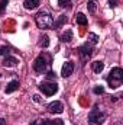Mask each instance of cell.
<instances>
[{"label": "cell", "instance_id": "6da1fadb", "mask_svg": "<svg viewBox=\"0 0 123 125\" xmlns=\"http://www.w3.org/2000/svg\"><path fill=\"white\" fill-rule=\"evenodd\" d=\"M35 23L39 29H51L52 25H54V19L49 13L46 12H39L36 16H35Z\"/></svg>", "mask_w": 123, "mask_h": 125}, {"label": "cell", "instance_id": "7a4b0ae2", "mask_svg": "<svg viewBox=\"0 0 123 125\" xmlns=\"http://www.w3.org/2000/svg\"><path fill=\"white\" fill-rule=\"evenodd\" d=\"M123 82V70L120 67H114L112 68V71L109 73L107 77V83L110 86V89H117Z\"/></svg>", "mask_w": 123, "mask_h": 125}, {"label": "cell", "instance_id": "3957f363", "mask_svg": "<svg viewBox=\"0 0 123 125\" xmlns=\"http://www.w3.org/2000/svg\"><path fill=\"white\" fill-rule=\"evenodd\" d=\"M49 64H51V55H48V54H39L35 58V61H33V70L36 73L42 74V73L46 71V68H48Z\"/></svg>", "mask_w": 123, "mask_h": 125}, {"label": "cell", "instance_id": "277c9868", "mask_svg": "<svg viewBox=\"0 0 123 125\" xmlns=\"http://www.w3.org/2000/svg\"><path fill=\"white\" fill-rule=\"evenodd\" d=\"M106 121V114L101 112L97 106H94L88 114V125H101Z\"/></svg>", "mask_w": 123, "mask_h": 125}, {"label": "cell", "instance_id": "5b68a950", "mask_svg": "<svg viewBox=\"0 0 123 125\" xmlns=\"http://www.w3.org/2000/svg\"><path fill=\"white\" fill-rule=\"evenodd\" d=\"M38 87H39V90L45 94V96H54V94L58 92V84L54 83V82H44Z\"/></svg>", "mask_w": 123, "mask_h": 125}, {"label": "cell", "instance_id": "8992f818", "mask_svg": "<svg viewBox=\"0 0 123 125\" xmlns=\"http://www.w3.org/2000/svg\"><path fill=\"white\" fill-rule=\"evenodd\" d=\"M78 54H80V58H81L83 61H87L93 54V44H90V42L83 44V45L78 48Z\"/></svg>", "mask_w": 123, "mask_h": 125}, {"label": "cell", "instance_id": "52a82bcc", "mask_svg": "<svg viewBox=\"0 0 123 125\" xmlns=\"http://www.w3.org/2000/svg\"><path fill=\"white\" fill-rule=\"evenodd\" d=\"M46 111H48L49 114H62V111H64V105H62L60 100L51 102V103L46 106Z\"/></svg>", "mask_w": 123, "mask_h": 125}, {"label": "cell", "instance_id": "ba28073f", "mask_svg": "<svg viewBox=\"0 0 123 125\" xmlns=\"http://www.w3.org/2000/svg\"><path fill=\"white\" fill-rule=\"evenodd\" d=\"M74 71V62L72 61H67L64 65H62V70H61V76L62 77H70Z\"/></svg>", "mask_w": 123, "mask_h": 125}, {"label": "cell", "instance_id": "9c48e42d", "mask_svg": "<svg viewBox=\"0 0 123 125\" xmlns=\"http://www.w3.org/2000/svg\"><path fill=\"white\" fill-rule=\"evenodd\" d=\"M19 86H20V83H19V80H12L7 86H6V89H4V93H13V92H16L18 89H19Z\"/></svg>", "mask_w": 123, "mask_h": 125}, {"label": "cell", "instance_id": "30bf717a", "mask_svg": "<svg viewBox=\"0 0 123 125\" xmlns=\"http://www.w3.org/2000/svg\"><path fill=\"white\" fill-rule=\"evenodd\" d=\"M18 62H19L18 58L7 55V57H4V60H3V65H4V67H16V65H18Z\"/></svg>", "mask_w": 123, "mask_h": 125}, {"label": "cell", "instance_id": "8fae6325", "mask_svg": "<svg viewBox=\"0 0 123 125\" xmlns=\"http://www.w3.org/2000/svg\"><path fill=\"white\" fill-rule=\"evenodd\" d=\"M39 3H41V0H25L23 6H25L26 10H33V9H36L39 6Z\"/></svg>", "mask_w": 123, "mask_h": 125}, {"label": "cell", "instance_id": "7c38bea8", "mask_svg": "<svg viewBox=\"0 0 123 125\" xmlns=\"http://www.w3.org/2000/svg\"><path fill=\"white\" fill-rule=\"evenodd\" d=\"M103 68H104V62H103V61H94V62H91V70L96 73V74H100V73L103 71Z\"/></svg>", "mask_w": 123, "mask_h": 125}, {"label": "cell", "instance_id": "4fadbf2b", "mask_svg": "<svg viewBox=\"0 0 123 125\" xmlns=\"http://www.w3.org/2000/svg\"><path fill=\"white\" fill-rule=\"evenodd\" d=\"M75 21H77V23H78V25H81V26H86V25L88 23V21H87V16H86L84 13H77V16H75Z\"/></svg>", "mask_w": 123, "mask_h": 125}, {"label": "cell", "instance_id": "5bb4252c", "mask_svg": "<svg viewBox=\"0 0 123 125\" xmlns=\"http://www.w3.org/2000/svg\"><path fill=\"white\" fill-rule=\"evenodd\" d=\"M65 22H67V16H65V15H60L58 21H57V22H54V25H52V26H54V29H60Z\"/></svg>", "mask_w": 123, "mask_h": 125}, {"label": "cell", "instance_id": "9a60e30c", "mask_svg": "<svg viewBox=\"0 0 123 125\" xmlns=\"http://www.w3.org/2000/svg\"><path fill=\"white\" fill-rule=\"evenodd\" d=\"M71 39H72V31H65L64 33L61 35V41L62 42H71Z\"/></svg>", "mask_w": 123, "mask_h": 125}, {"label": "cell", "instance_id": "2e32d148", "mask_svg": "<svg viewBox=\"0 0 123 125\" xmlns=\"http://www.w3.org/2000/svg\"><path fill=\"white\" fill-rule=\"evenodd\" d=\"M58 6L61 9H71L72 7V1L71 0H58Z\"/></svg>", "mask_w": 123, "mask_h": 125}, {"label": "cell", "instance_id": "e0dca14e", "mask_svg": "<svg viewBox=\"0 0 123 125\" xmlns=\"http://www.w3.org/2000/svg\"><path fill=\"white\" fill-rule=\"evenodd\" d=\"M39 47H42V48H48V47H49V36H48V35H44V36L41 38Z\"/></svg>", "mask_w": 123, "mask_h": 125}, {"label": "cell", "instance_id": "ac0fdd59", "mask_svg": "<svg viewBox=\"0 0 123 125\" xmlns=\"http://www.w3.org/2000/svg\"><path fill=\"white\" fill-rule=\"evenodd\" d=\"M10 52H12V50H10V47H7V45H3V47L0 48V54L4 55V57L10 55Z\"/></svg>", "mask_w": 123, "mask_h": 125}, {"label": "cell", "instance_id": "d6986e66", "mask_svg": "<svg viewBox=\"0 0 123 125\" xmlns=\"http://www.w3.org/2000/svg\"><path fill=\"white\" fill-rule=\"evenodd\" d=\"M87 9H88V12H90V13H94V12H96V9H97V4H96V1L90 0V1L87 3Z\"/></svg>", "mask_w": 123, "mask_h": 125}, {"label": "cell", "instance_id": "ffe728a7", "mask_svg": "<svg viewBox=\"0 0 123 125\" xmlns=\"http://www.w3.org/2000/svg\"><path fill=\"white\" fill-rule=\"evenodd\" d=\"M88 41H90L93 45H94V44H97V42H98V36H97L96 33L90 32V33H88Z\"/></svg>", "mask_w": 123, "mask_h": 125}, {"label": "cell", "instance_id": "44dd1931", "mask_svg": "<svg viewBox=\"0 0 123 125\" xmlns=\"http://www.w3.org/2000/svg\"><path fill=\"white\" fill-rule=\"evenodd\" d=\"M93 93L94 94H103L104 93V87H103V86H96V87L93 89Z\"/></svg>", "mask_w": 123, "mask_h": 125}, {"label": "cell", "instance_id": "7402d4cb", "mask_svg": "<svg viewBox=\"0 0 123 125\" xmlns=\"http://www.w3.org/2000/svg\"><path fill=\"white\" fill-rule=\"evenodd\" d=\"M46 79H48V80H55V79H57L55 71H51V70H49V71L46 73Z\"/></svg>", "mask_w": 123, "mask_h": 125}, {"label": "cell", "instance_id": "603a6c76", "mask_svg": "<svg viewBox=\"0 0 123 125\" xmlns=\"http://www.w3.org/2000/svg\"><path fill=\"white\" fill-rule=\"evenodd\" d=\"M7 3H9V0H0V13H3V12H4V9H6Z\"/></svg>", "mask_w": 123, "mask_h": 125}, {"label": "cell", "instance_id": "cb8c5ba5", "mask_svg": "<svg viewBox=\"0 0 123 125\" xmlns=\"http://www.w3.org/2000/svg\"><path fill=\"white\" fill-rule=\"evenodd\" d=\"M117 3H119V0H109V6H110L112 9H114V7L117 6Z\"/></svg>", "mask_w": 123, "mask_h": 125}, {"label": "cell", "instance_id": "d4e9b609", "mask_svg": "<svg viewBox=\"0 0 123 125\" xmlns=\"http://www.w3.org/2000/svg\"><path fill=\"white\" fill-rule=\"evenodd\" d=\"M41 125H54V121H49V119H44Z\"/></svg>", "mask_w": 123, "mask_h": 125}, {"label": "cell", "instance_id": "484cf974", "mask_svg": "<svg viewBox=\"0 0 123 125\" xmlns=\"http://www.w3.org/2000/svg\"><path fill=\"white\" fill-rule=\"evenodd\" d=\"M54 125H64L62 119H54Z\"/></svg>", "mask_w": 123, "mask_h": 125}, {"label": "cell", "instance_id": "4316f807", "mask_svg": "<svg viewBox=\"0 0 123 125\" xmlns=\"http://www.w3.org/2000/svg\"><path fill=\"white\" fill-rule=\"evenodd\" d=\"M33 100H35V102H38V103H39V102H41V100H42V99H41V96H38V94H33Z\"/></svg>", "mask_w": 123, "mask_h": 125}, {"label": "cell", "instance_id": "83f0119b", "mask_svg": "<svg viewBox=\"0 0 123 125\" xmlns=\"http://www.w3.org/2000/svg\"><path fill=\"white\" fill-rule=\"evenodd\" d=\"M0 125H6V121L3 118H0Z\"/></svg>", "mask_w": 123, "mask_h": 125}, {"label": "cell", "instance_id": "f1b7e54d", "mask_svg": "<svg viewBox=\"0 0 123 125\" xmlns=\"http://www.w3.org/2000/svg\"><path fill=\"white\" fill-rule=\"evenodd\" d=\"M29 125H38V121H32V122H31Z\"/></svg>", "mask_w": 123, "mask_h": 125}, {"label": "cell", "instance_id": "f546056e", "mask_svg": "<svg viewBox=\"0 0 123 125\" xmlns=\"http://www.w3.org/2000/svg\"><path fill=\"white\" fill-rule=\"evenodd\" d=\"M114 125H123V124H122V122H120V121H117V122H116V124H114Z\"/></svg>", "mask_w": 123, "mask_h": 125}]
</instances>
